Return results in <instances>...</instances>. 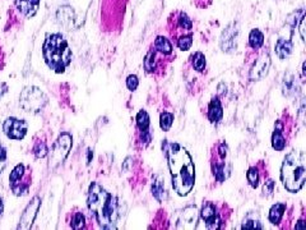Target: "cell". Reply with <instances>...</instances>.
Here are the masks:
<instances>
[{
    "label": "cell",
    "instance_id": "31",
    "mask_svg": "<svg viewBox=\"0 0 306 230\" xmlns=\"http://www.w3.org/2000/svg\"><path fill=\"white\" fill-rule=\"evenodd\" d=\"M246 178H248L249 184L253 188H257L259 185V172L257 168H250L246 173Z\"/></svg>",
    "mask_w": 306,
    "mask_h": 230
},
{
    "label": "cell",
    "instance_id": "3",
    "mask_svg": "<svg viewBox=\"0 0 306 230\" xmlns=\"http://www.w3.org/2000/svg\"><path fill=\"white\" fill-rule=\"evenodd\" d=\"M42 54L47 67L55 73H63L72 61V50L69 44L60 34H51L46 36Z\"/></svg>",
    "mask_w": 306,
    "mask_h": 230
},
{
    "label": "cell",
    "instance_id": "4",
    "mask_svg": "<svg viewBox=\"0 0 306 230\" xmlns=\"http://www.w3.org/2000/svg\"><path fill=\"white\" fill-rule=\"evenodd\" d=\"M305 153L292 150L286 155L281 168V181L291 193H297L304 187L306 179Z\"/></svg>",
    "mask_w": 306,
    "mask_h": 230
},
{
    "label": "cell",
    "instance_id": "39",
    "mask_svg": "<svg viewBox=\"0 0 306 230\" xmlns=\"http://www.w3.org/2000/svg\"><path fill=\"white\" fill-rule=\"evenodd\" d=\"M227 151H229V148H227V144L226 143H221L220 147H218V152H220L221 159H225V157L227 156Z\"/></svg>",
    "mask_w": 306,
    "mask_h": 230
},
{
    "label": "cell",
    "instance_id": "34",
    "mask_svg": "<svg viewBox=\"0 0 306 230\" xmlns=\"http://www.w3.org/2000/svg\"><path fill=\"white\" fill-rule=\"evenodd\" d=\"M213 175L216 177L220 183L225 182L226 179V174H225V165L224 164H214L213 165Z\"/></svg>",
    "mask_w": 306,
    "mask_h": 230
},
{
    "label": "cell",
    "instance_id": "43",
    "mask_svg": "<svg viewBox=\"0 0 306 230\" xmlns=\"http://www.w3.org/2000/svg\"><path fill=\"white\" fill-rule=\"evenodd\" d=\"M91 155H92V150H88V163H91Z\"/></svg>",
    "mask_w": 306,
    "mask_h": 230
},
{
    "label": "cell",
    "instance_id": "25",
    "mask_svg": "<svg viewBox=\"0 0 306 230\" xmlns=\"http://www.w3.org/2000/svg\"><path fill=\"white\" fill-rule=\"evenodd\" d=\"M135 120H137L138 129H139L141 132H143V131H148V129H150V124H151L150 115H148V113L146 110L139 111V113L137 114Z\"/></svg>",
    "mask_w": 306,
    "mask_h": 230
},
{
    "label": "cell",
    "instance_id": "8",
    "mask_svg": "<svg viewBox=\"0 0 306 230\" xmlns=\"http://www.w3.org/2000/svg\"><path fill=\"white\" fill-rule=\"evenodd\" d=\"M28 131V124L26 120L18 119V118L9 117L6 118L5 122L3 123V132L10 139L21 141L26 137Z\"/></svg>",
    "mask_w": 306,
    "mask_h": 230
},
{
    "label": "cell",
    "instance_id": "7",
    "mask_svg": "<svg viewBox=\"0 0 306 230\" xmlns=\"http://www.w3.org/2000/svg\"><path fill=\"white\" fill-rule=\"evenodd\" d=\"M31 181H32V177H31L30 170H27L23 164H18L9 175L10 189L15 196H25L28 193Z\"/></svg>",
    "mask_w": 306,
    "mask_h": 230
},
{
    "label": "cell",
    "instance_id": "36",
    "mask_svg": "<svg viewBox=\"0 0 306 230\" xmlns=\"http://www.w3.org/2000/svg\"><path fill=\"white\" fill-rule=\"evenodd\" d=\"M6 159H8V155H6L5 147L0 143V174H1V173L4 172V169H5Z\"/></svg>",
    "mask_w": 306,
    "mask_h": 230
},
{
    "label": "cell",
    "instance_id": "16",
    "mask_svg": "<svg viewBox=\"0 0 306 230\" xmlns=\"http://www.w3.org/2000/svg\"><path fill=\"white\" fill-rule=\"evenodd\" d=\"M287 144L285 136H283V123L282 120H277L275 123L274 132L272 135V146L274 150L283 151Z\"/></svg>",
    "mask_w": 306,
    "mask_h": 230
},
{
    "label": "cell",
    "instance_id": "30",
    "mask_svg": "<svg viewBox=\"0 0 306 230\" xmlns=\"http://www.w3.org/2000/svg\"><path fill=\"white\" fill-rule=\"evenodd\" d=\"M193 45V35H183L178 39V46L183 51H188Z\"/></svg>",
    "mask_w": 306,
    "mask_h": 230
},
{
    "label": "cell",
    "instance_id": "37",
    "mask_svg": "<svg viewBox=\"0 0 306 230\" xmlns=\"http://www.w3.org/2000/svg\"><path fill=\"white\" fill-rule=\"evenodd\" d=\"M273 190H274V182L272 179H268V181L264 183V187H263V193L264 196H270L273 193Z\"/></svg>",
    "mask_w": 306,
    "mask_h": 230
},
{
    "label": "cell",
    "instance_id": "10",
    "mask_svg": "<svg viewBox=\"0 0 306 230\" xmlns=\"http://www.w3.org/2000/svg\"><path fill=\"white\" fill-rule=\"evenodd\" d=\"M41 207V198L38 196H35L32 198L30 203L27 205V207L25 209L23 214L21 216V220H19L18 224V229H23L27 230L30 229L35 223V219L37 216V212L40 210Z\"/></svg>",
    "mask_w": 306,
    "mask_h": 230
},
{
    "label": "cell",
    "instance_id": "21",
    "mask_svg": "<svg viewBox=\"0 0 306 230\" xmlns=\"http://www.w3.org/2000/svg\"><path fill=\"white\" fill-rule=\"evenodd\" d=\"M285 211H286L285 203H275V205H273L272 207H270L268 219H269V221L272 224L278 225L279 223H281L282 218H283V215H285Z\"/></svg>",
    "mask_w": 306,
    "mask_h": 230
},
{
    "label": "cell",
    "instance_id": "14",
    "mask_svg": "<svg viewBox=\"0 0 306 230\" xmlns=\"http://www.w3.org/2000/svg\"><path fill=\"white\" fill-rule=\"evenodd\" d=\"M299 90H300V87H299V83H297L295 76L290 73V72H287L285 77H283V81H282V93H283V96L288 98L295 97Z\"/></svg>",
    "mask_w": 306,
    "mask_h": 230
},
{
    "label": "cell",
    "instance_id": "28",
    "mask_svg": "<svg viewBox=\"0 0 306 230\" xmlns=\"http://www.w3.org/2000/svg\"><path fill=\"white\" fill-rule=\"evenodd\" d=\"M172 123H174V115H172L171 113L165 111V113L161 114V117H159V126H161V128H162L165 132L171 129Z\"/></svg>",
    "mask_w": 306,
    "mask_h": 230
},
{
    "label": "cell",
    "instance_id": "22",
    "mask_svg": "<svg viewBox=\"0 0 306 230\" xmlns=\"http://www.w3.org/2000/svg\"><path fill=\"white\" fill-rule=\"evenodd\" d=\"M242 229H263V225L260 224L259 216L255 212H249L242 221Z\"/></svg>",
    "mask_w": 306,
    "mask_h": 230
},
{
    "label": "cell",
    "instance_id": "29",
    "mask_svg": "<svg viewBox=\"0 0 306 230\" xmlns=\"http://www.w3.org/2000/svg\"><path fill=\"white\" fill-rule=\"evenodd\" d=\"M32 152H34V155L37 159H42V157H45L46 155H47L49 148H47V146H46V143L43 141H37L36 143H35L34 148H32Z\"/></svg>",
    "mask_w": 306,
    "mask_h": 230
},
{
    "label": "cell",
    "instance_id": "38",
    "mask_svg": "<svg viewBox=\"0 0 306 230\" xmlns=\"http://www.w3.org/2000/svg\"><path fill=\"white\" fill-rule=\"evenodd\" d=\"M300 26H299V31H300L301 40L305 41V13L300 17Z\"/></svg>",
    "mask_w": 306,
    "mask_h": 230
},
{
    "label": "cell",
    "instance_id": "20",
    "mask_svg": "<svg viewBox=\"0 0 306 230\" xmlns=\"http://www.w3.org/2000/svg\"><path fill=\"white\" fill-rule=\"evenodd\" d=\"M292 49H294V45H292V41L290 39H279L275 44V54L278 56L279 59H286L291 55L292 52Z\"/></svg>",
    "mask_w": 306,
    "mask_h": 230
},
{
    "label": "cell",
    "instance_id": "13",
    "mask_svg": "<svg viewBox=\"0 0 306 230\" xmlns=\"http://www.w3.org/2000/svg\"><path fill=\"white\" fill-rule=\"evenodd\" d=\"M270 67V56L264 52L259 58L255 60L254 65L251 67L250 73H249V77H250L251 81H260L263 80L264 77L267 76L268 71H269Z\"/></svg>",
    "mask_w": 306,
    "mask_h": 230
},
{
    "label": "cell",
    "instance_id": "40",
    "mask_svg": "<svg viewBox=\"0 0 306 230\" xmlns=\"http://www.w3.org/2000/svg\"><path fill=\"white\" fill-rule=\"evenodd\" d=\"M8 90H9V87H8V85H6L5 82H0V98L5 95Z\"/></svg>",
    "mask_w": 306,
    "mask_h": 230
},
{
    "label": "cell",
    "instance_id": "33",
    "mask_svg": "<svg viewBox=\"0 0 306 230\" xmlns=\"http://www.w3.org/2000/svg\"><path fill=\"white\" fill-rule=\"evenodd\" d=\"M179 27L184 31H188V32H190L193 28V23L185 13H180V15H179Z\"/></svg>",
    "mask_w": 306,
    "mask_h": 230
},
{
    "label": "cell",
    "instance_id": "15",
    "mask_svg": "<svg viewBox=\"0 0 306 230\" xmlns=\"http://www.w3.org/2000/svg\"><path fill=\"white\" fill-rule=\"evenodd\" d=\"M17 9L27 18L34 17L40 8V0H14Z\"/></svg>",
    "mask_w": 306,
    "mask_h": 230
},
{
    "label": "cell",
    "instance_id": "17",
    "mask_svg": "<svg viewBox=\"0 0 306 230\" xmlns=\"http://www.w3.org/2000/svg\"><path fill=\"white\" fill-rule=\"evenodd\" d=\"M152 194L158 201L163 202L167 198V189L165 185V178L161 175H156L152 182Z\"/></svg>",
    "mask_w": 306,
    "mask_h": 230
},
{
    "label": "cell",
    "instance_id": "42",
    "mask_svg": "<svg viewBox=\"0 0 306 230\" xmlns=\"http://www.w3.org/2000/svg\"><path fill=\"white\" fill-rule=\"evenodd\" d=\"M3 211H4V203H3V199L0 198V216L3 215Z\"/></svg>",
    "mask_w": 306,
    "mask_h": 230
},
{
    "label": "cell",
    "instance_id": "27",
    "mask_svg": "<svg viewBox=\"0 0 306 230\" xmlns=\"http://www.w3.org/2000/svg\"><path fill=\"white\" fill-rule=\"evenodd\" d=\"M191 61H193V68L196 72H203L205 68V56L203 52L196 51L193 56H191Z\"/></svg>",
    "mask_w": 306,
    "mask_h": 230
},
{
    "label": "cell",
    "instance_id": "32",
    "mask_svg": "<svg viewBox=\"0 0 306 230\" xmlns=\"http://www.w3.org/2000/svg\"><path fill=\"white\" fill-rule=\"evenodd\" d=\"M72 228L76 230H79L83 229V228L86 227V219H84V215L82 212H76V215L73 216L72 219Z\"/></svg>",
    "mask_w": 306,
    "mask_h": 230
},
{
    "label": "cell",
    "instance_id": "23",
    "mask_svg": "<svg viewBox=\"0 0 306 230\" xmlns=\"http://www.w3.org/2000/svg\"><path fill=\"white\" fill-rule=\"evenodd\" d=\"M264 44V35L263 32L258 28L251 30L250 35H249V45L253 49H260Z\"/></svg>",
    "mask_w": 306,
    "mask_h": 230
},
{
    "label": "cell",
    "instance_id": "35",
    "mask_svg": "<svg viewBox=\"0 0 306 230\" xmlns=\"http://www.w3.org/2000/svg\"><path fill=\"white\" fill-rule=\"evenodd\" d=\"M138 85H139V80L135 74H130V76L126 78V87H128L130 91H135L138 89Z\"/></svg>",
    "mask_w": 306,
    "mask_h": 230
},
{
    "label": "cell",
    "instance_id": "2",
    "mask_svg": "<svg viewBox=\"0 0 306 230\" xmlns=\"http://www.w3.org/2000/svg\"><path fill=\"white\" fill-rule=\"evenodd\" d=\"M87 205L102 229H116L120 218V203L116 197L93 182L88 188Z\"/></svg>",
    "mask_w": 306,
    "mask_h": 230
},
{
    "label": "cell",
    "instance_id": "24",
    "mask_svg": "<svg viewBox=\"0 0 306 230\" xmlns=\"http://www.w3.org/2000/svg\"><path fill=\"white\" fill-rule=\"evenodd\" d=\"M154 47H156V50H158L159 52L165 54V55H168V54H171L172 52L171 43H170L168 39H166V37L163 36L157 37L156 41H154Z\"/></svg>",
    "mask_w": 306,
    "mask_h": 230
},
{
    "label": "cell",
    "instance_id": "12",
    "mask_svg": "<svg viewBox=\"0 0 306 230\" xmlns=\"http://www.w3.org/2000/svg\"><path fill=\"white\" fill-rule=\"evenodd\" d=\"M198 210L195 206H188L179 214L176 228L179 229H194L198 223Z\"/></svg>",
    "mask_w": 306,
    "mask_h": 230
},
{
    "label": "cell",
    "instance_id": "11",
    "mask_svg": "<svg viewBox=\"0 0 306 230\" xmlns=\"http://www.w3.org/2000/svg\"><path fill=\"white\" fill-rule=\"evenodd\" d=\"M239 36V28H237V23L232 22L230 23L225 31L221 35V49L225 52H233L236 50V40Z\"/></svg>",
    "mask_w": 306,
    "mask_h": 230
},
{
    "label": "cell",
    "instance_id": "19",
    "mask_svg": "<svg viewBox=\"0 0 306 230\" xmlns=\"http://www.w3.org/2000/svg\"><path fill=\"white\" fill-rule=\"evenodd\" d=\"M222 117H224V109H222V104H221L220 98H212V101L209 102L208 106V119L211 120V123L217 124V123L221 122Z\"/></svg>",
    "mask_w": 306,
    "mask_h": 230
},
{
    "label": "cell",
    "instance_id": "6",
    "mask_svg": "<svg viewBox=\"0 0 306 230\" xmlns=\"http://www.w3.org/2000/svg\"><path fill=\"white\" fill-rule=\"evenodd\" d=\"M72 144H73V138L68 132L61 133L55 141L54 146L50 152L49 159V168L56 169L59 165L64 163L65 159L68 157L69 152H71Z\"/></svg>",
    "mask_w": 306,
    "mask_h": 230
},
{
    "label": "cell",
    "instance_id": "1",
    "mask_svg": "<svg viewBox=\"0 0 306 230\" xmlns=\"http://www.w3.org/2000/svg\"><path fill=\"white\" fill-rule=\"evenodd\" d=\"M162 148L165 150V155L167 157L175 192L181 197L188 196L195 184V166L193 159L187 148L179 143H168L165 141Z\"/></svg>",
    "mask_w": 306,
    "mask_h": 230
},
{
    "label": "cell",
    "instance_id": "9",
    "mask_svg": "<svg viewBox=\"0 0 306 230\" xmlns=\"http://www.w3.org/2000/svg\"><path fill=\"white\" fill-rule=\"evenodd\" d=\"M200 219L204 223V228L207 229H220L222 227V221L220 219V214L217 212V207L213 202H205L200 211Z\"/></svg>",
    "mask_w": 306,
    "mask_h": 230
},
{
    "label": "cell",
    "instance_id": "18",
    "mask_svg": "<svg viewBox=\"0 0 306 230\" xmlns=\"http://www.w3.org/2000/svg\"><path fill=\"white\" fill-rule=\"evenodd\" d=\"M58 21L67 30H72L74 27L76 17L71 6H60V9L58 10Z\"/></svg>",
    "mask_w": 306,
    "mask_h": 230
},
{
    "label": "cell",
    "instance_id": "26",
    "mask_svg": "<svg viewBox=\"0 0 306 230\" xmlns=\"http://www.w3.org/2000/svg\"><path fill=\"white\" fill-rule=\"evenodd\" d=\"M144 69L151 73L156 69V51L154 50H150L147 52V55L144 58Z\"/></svg>",
    "mask_w": 306,
    "mask_h": 230
},
{
    "label": "cell",
    "instance_id": "41",
    "mask_svg": "<svg viewBox=\"0 0 306 230\" xmlns=\"http://www.w3.org/2000/svg\"><path fill=\"white\" fill-rule=\"evenodd\" d=\"M295 228H296V229H305V225H304V220L299 221V224H297Z\"/></svg>",
    "mask_w": 306,
    "mask_h": 230
},
{
    "label": "cell",
    "instance_id": "5",
    "mask_svg": "<svg viewBox=\"0 0 306 230\" xmlns=\"http://www.w3.org/2000/svg\"><path fill=\"white\" fill-rule=\"evenodd\" d=\"M47 101V96L36 86H26L19 95V105L27 113H40L43 110Z\"/></svg>",
    "mask_w": 306,
    "mask_h": 230
}]
</instances>
